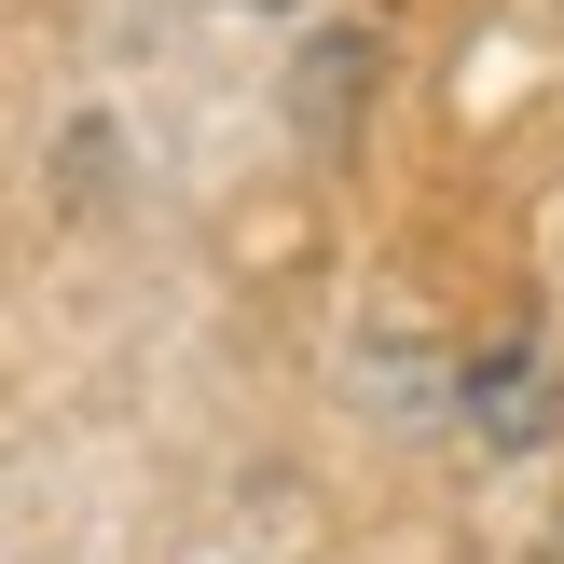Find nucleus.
Masks as SVG:
<instances>
[{
	"label": "nucleus",
	"mask_w": 564,
	"mask_h": 564,
	"mask_svg": "<svg viewBox=\"0 0 564 564\" xmlns=\"http://www.w3.org/2000/svg\"><path fill=\"white\" fill-rule=\"evenodd\" d=\"M482 413H496V427H538V358H496V372H482Z\"/></svg>",
	"instance_id": "obj_1"
}]
</instances>
